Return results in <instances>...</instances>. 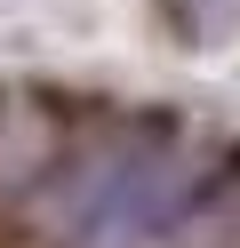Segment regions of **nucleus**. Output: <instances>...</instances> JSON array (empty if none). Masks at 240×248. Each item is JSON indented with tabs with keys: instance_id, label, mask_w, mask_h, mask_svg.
I'll return each instance as SVG.
<instances>
[{
	"instance_id": "nucleus-1",
	"label": "nucleus",
	"mask_w": 240,
	"mask_h": 248,
	"mask_svg": "<svg viewBox=\"0 0 240 248\" xmlns=\"http://www.w3.org/2000/svg\"><path fill=\"white\" fill-rule=\"evenodd\" d=\"M192 200H200V176L176 152H112L72 184L64 232L80 248H152L168 224L192 216Z\"/></svg>"
}]
</instances>
